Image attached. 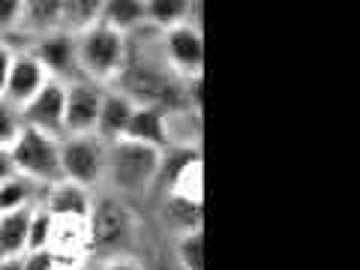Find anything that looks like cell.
Instances as JSON below:
<instances>
[{"mask_svg":"<svg viewBox=\"0 0 360 270\" xmlns=\"http://www.w3.org/2000/svg\"><path fill=\"white\" fill-rule=\"evenodd\" d=\"M135 99L129 94H123L120 87L115 84H105L103 90V105H99V117H96V132L103 135L105 141L111 139H120L123 132H127V123L135 111Z\"/></svg>","mask_w":360,"mask_h":270,"instance_id":"cell-12","label":"cell"},{"mask_svg":"<svg viewBox=\"0 0 360 270\" xmlns=\"http://www.w3.org/2000/svg\"><path fill=\"white\" fill-rule=\"evenodd\" d=\"M139 213H135L129 198L108 193V189H96L94 205L87 213L90 252H105L111 258L132 252L135 238H139Z\"/></svg>","mask_w":360,"mask_h":270,"instance_id":"cell-2","label":"cell"},{"mask_svg":"<svg viewBox=\"0 0 360 270\" xmlns=\"http://www.w3.org/2000/svg\"><path fill=\"white\" fill-rule=\"evenodd\" d=\"M27 219L30 207L0 213V267H21L27 250Z\"/></svg>","mask_w":360,"mask_h":270,"instance_id":"cell-13","label":"cell"},{"mask_svg":"<svg viewBox=\"0 0 360 270\" xmlns=\"http://www.w3.org/2000/svg\"><path fill=\"white\" fill-rule=\"evenodd\" d=\"M174 262L184 270H205V229L201 225L174 234Z\"/></svg>","mask_w":360,"mask_h":270,"instance_id":"cell-20","label":"cell"},{"mask_svg":"<svg viewBox=\"0 0 360 270\" xmlns=\"http://www.w3.org/2000/svg\"><path fill=\"white\" fill-rule=\"evenodd\" d=\"M75 54L78 70L84 78H94L99 84H111L127 60V33L108 27L105 21H90L75 30Z\"/></svg>","mask_w":360,"mask_h":270,"instance_id":"cell-3","label":"cell"},{"mask_svg":"<svg viewBox=\"0 0 360 270\" xmlns=\"http://www.w3.org/2000/svg\"><path fill=\"white\" fill-rule=\"evenodd\" d=\"M21 117H25V127L51 132V135H63V129H66V82L49 78V82L21 105Z\"/></svg>","mask_w":360,"mask_h":270,"instance_id":"cell-8","label":"cell"},{"mask_svg":"<svg viewBox=\"0 0 360 270\" xmlns=\"http://www.w3.org/2000/svg\"><path fill=\"white\" fill-rule=\"evenodd\" d=\"M103 90L105 84L84 75L66 82V129L63 132H96Z\"/></svg>","mask_w":360,"mask_h":270,"instance_id":"cell-9","label":"cell"},{"mask_svg":"<svg viewBox=\"0 0 360 270\" xmlns=\"http://www.w3.org/2000/svg\"><path fill=\"white\" fill-rule=\"evenodd\" d=\"M127 139H135L150 148H168V111L156 105H135L132 117L127 123Z\"/></svg>","mask_w":360,"mask_h":270,"instance_id":"cell-14","label":"cell"},{"mask_svg":"<svg viewBox=\"0 0 360 270\" xmlns=\"http://www.w3.org/2000/svg\"><path fill=\"white\" fill-rule=\"evenodd\" d=\"M45 82H49V72H45V66L39 63L37 54H33L25 42L15 45L13 63H9V72H6V84L0 94L18 105H25Z\"/></svg>","mask_w":360,"mask_h":270,"instance_id":"cell-10","label":"cell"},{"mask_svg":"<svg viewBox=\"0 0 360 270\" xmlns=\"http://www.w3.org/2000/svg\"><path fill=\"white\" fill-rule=\"evenodd\" d=\"M21 127H25L21 105L0 94V148H9L15 141V135L21 132Z\"/></svg>","mask_w":360,"mask_h":270,"instance_id":"cell-22","label":"cell"},{"mask_svg":"<svg viewBox=\"0 0 360 270\" xmlns=\"http://www.w3.org/2000/svg\"><path fill=\"white\" fill-rule=\"evenodd\" d=\"M103 0H63V27L78 30L99 18Z\"/></svg>","mask_w":360,"mask_h":270,"instance_id":"cell-21","label":"cell"},{"mask_svg":"<svg viewBox=\"0 0 360 270\" xmlns=\"http://www.w3.org/2000/svg\"><path fill=\"white\" fill-rule=\"evenodd\" d=\"M42 189L37 180H30L25 174L13 172L9 177L0 180V213L6 210H21V207H33L42 198Z\"/></svg>","mask_w":360,"mask_h":270,"instance_id":"cell-18","label":"cell"},{"mask_svg":"<svg viewBox=\"0 0 360 270\" xmlns=\"http://www.w3.org/2000/svg\"><path fill=\"white\" fill-rule=\"evenodd\" d=\"M99 21L120 33H132L148 25V9H144V0H103Z\"/></svg>","mask_w":360,"mask_h":270,"instance_id":"cell-17","label":"cell"},{"mask_svg":"<svg viewBox=\"0 0 360 270\" xmlns=\"http://www.w3.org/2000/svg\"><path fill=\"white\" fill-rule=\"evenodd\" d=\"M108 141L99 132H63L60 135V172L87 189H103Z\"/></svg>","mask_w":360,"mask_h":270,"instance_id":"cell-5","label":"cell"},{"mask_svg":"<svg viewBox=\"0 0 360 270\" xmlns=\"http://www.w3.org/2000/svg\"><path fill=\"white\" fill-rule=\"evenodd\" d=\"M160 49L165 63L180 78L205 72V30H201V25L184 21V25L160 30Z\"/></svg>","mask_w":360,"mask_h":270,"instance_id":"cell-6","label":"cell"},{"mask_svg":"<svg viewBox=\"0 0 360 270\" xmlns=\"http://www.w3.org/2000/svg\"><path fill=\"white\" fill-rule=\"evenodd\" d=\"M168 144L201 148V111L180 105L168 111Z\"/></svg>","mask_w":360,"mask_h":270,"instance_id":"cell-19","label":"cell"},{"mask_svg":"<svg viewBox=\"0 0 360 270\" xmlns=\"http://www.w3.org/2000/svg\"><path fill=\"white\" fill-rule=\"evenodd\" d=\"M160 148L141 144L135 139H111L108 160H105V180L103 189L117 193L123 198H141L156 189V172H160Z\"/></svg>","mask_w":360,"mask_h":270,"instance_id":"cell-1","label":"cell"},{"mask_svg":"<svg viewBox=\"0 0 360 270\" xmlns=\"http://www.w3.org/2000/svg\"><path fill=\"white\" fill-rule=\"evenodd\" d=\"M15 168H13V156H9V148H0V180L9 177Z\"/></svg>","mask_w":360,"mask_h":270,"instance_id":"cell-25","label":"cell"},{"mask_svg":"<svg viewBox=\"0 0 360 270\" xmlns=\"http://www.w3.org/2000/svg\"><path fill=\"white\" fill-rule=\"evenodd\" d=\"M58 27H63V0H25L15 45L39 37V33L58 30Z\"/></svg>","mask_w":360,"mask_h":270,"instance_id":"cell-15","label":"cell"},{"mask_svg":"<svg viewBox=\"0 0 360 270\" xmlns=\"http://www.w3.org/2000/svg\"><path fill=\"white\" fill-rule=\"evenodd\" d=\"M148 25L156 30H168L184 21L201 25V0H144Z\"/></svg>","mask_w":360,"mask_h":270,"instance_id":"cell-16","label":"cell"},{"mask_svg":"<svg viewBox=\"0 0 360 270\" xmlns=\"http://www.w3.org/2000/svg\"><path fill=\"white\" fill-rule=\"evenodd\" d=\"M94 193L96 189H87L70 177H60L42 189L39 205L54 217H87L90 205H94Z\"/></svg>","mask_w":360,"mask_h":270,"instance_id":"cell-11","label":"cell"},{"mask_svg":"<svg viewBox=\"0 0 360 270\" xmlns=\"http://www.w3.org/2000/svg\"><path fill=\"white\" fill-rule=\"evenodd\" d=\"M25 45L39 58V63L45 66L49 78H58V82L82 78L78 54H75V30L58 27V30H49V33H39V37L27 39Z\"/></svg>","mask_w":360,"mask_h":270,"instance_id":"cell-7","label":"cell"},{"mask_svg":"<svg viewBox=\"0 0 360 270\" xmlns=\"http://www.w3.org/2000/svg\"><path fill=\"white\" fill-rule=\"evenodd\" d=\"M21 13H25V0H0V37L4 39H18Z\"/></svg>","mask_w":360,"mask_h":270,"instance_id":"cell-23","label":"cell"},{"mask_svg":"<svg viewBox=\"0 0 360 270\" xmlns=\"http://www.w3.org/2000/svg\"><path fill=\"white\" fill-rule=\"evenodd\" d=\"M9 156H13V168L18 174L37 180L39 186H49L60 180V135L21 127L15 141L9 144Z\"/></svg>","mask_w":360,"mask_h":270,"instance_id":"cell-4","label":"cell"},{"mask_svg":"<svg viewBox=\"0 0 360 270\" xmlns=\"http://www.w3.org/2000/svg\"><path fill=\"white\" fill-rule=\"evenodd\" d=\"M13 54H15V42L0 37V90L6 84V72H9V63H13Z\"/></svg>","mask_w":360,"mask_h":270,"instance_id":"cell-24","label":"cell"}]
</instances>
